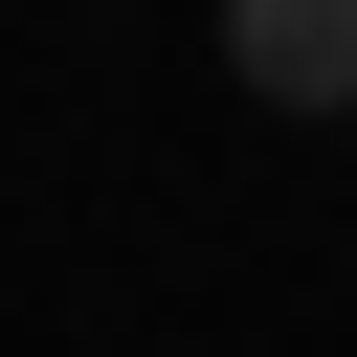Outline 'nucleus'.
<instances>
[{"instance_id":"f257e3e1","label":"nucleus","mask_w":357,"mask_h":357,"mask_svg":"<svg viewBox=\"0 0 357 357\" xmlns=\"http://www.w3.org/2000/svg\"><path fill=\"white\" fill-rule=\"evenodd\" d=\"M223 67L268 112H357V0H223Z\"/></svg>"}]
</instances>
